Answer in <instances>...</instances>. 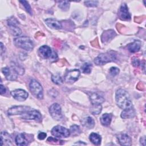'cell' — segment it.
Returning a JSON list of instances; mask_svg holds the SVG:
<instances>
[{
  "mask_svg": "<svg viewBox=\"0 0 146 146\" xmlns=\"http://www.w3.org/2000/svg\"><path fill=\"white\" fill-rule=\"evenodd\" d=\"M115 99L117 105L123 110L132 107V103L131 100L129 95L123 89L120 88L116 91Z\"/></svg>",
  "mask_w": 146,
  "mask_h": 146,
  "instance_id": "1",
  "label": "cell"
},
{
  "mask_svg": "<svg viewBox=\"0 0 146 146\" xmlns=\"http://www.w3.org/2000/svg\"><path fill=\"white\" fill-rule=\"evenodd\" d=\"M15 45L19 48L27 51H31L34 47L33 40L26 36H19L14 39Z\"/></svg>",
  "mask_w": 146,
  "mask_h": 146,
  "instance_id": "2",
  "label": "cell"
},
{
  "mask_svg": "<svg viewBox=\"0 0 146 146\" xmlns=\"http://www.w3.org/2000/svg\"><path fill=\"white\" fill-rule=\"evenodd\" d=\"M116 60V54L113 51H108L99 54L94 60L96 64L100 66Z\"/></svg>",
  "mask_w": 146,
  "mask_h": 146,
  "instance_id": "3",
  "label": "cell"
},
{
  "mask_svg": "<svg viewBox=\"0 0 146 146\" xmlns=\"http://www.w3.org/2000/svg\"><path fill=\"white\" fill-rule=\"evenodd\" d=\"M30 90L32 94L39 99H42L43 98V91L41 84L36 80H31L29 84Z\"/></svg>",
  "mask_w": 146,
  "mask_h": 146,
  "instance_id": "4",
  "label": "cell"
},
{
  "mask_svg": "<svg viewBox=\"0 0 146 146\" xmlns=\"http://www.w3.org/2000/svg\"><path fill=\"white\" fill-rule=\"evenodd\" d=\"M39 53L42 58L50 59L51 61H55L58 59L56 53L52 51L51 48L46 45H43L39 47Z\"/></svg>",
  "mask_w": 146,
  "mask_h": 146,
  "instance_id": "5",
  "label": "cell"
},
{
  "mask_svg": "<svg viewBox=\"0 0 146 146\" xmlns=\"http://www.w3.org/2000/svg\"><path fill=\"white\" fill-rule=\"evenodd\" d=\"M52 135L58 138L67 137L70 135V131L61 125H56L51 129Z\"/></svg>",
  "mask_w": 146,
  "mask_h": 146,
  "instance_id": "6",
  "label": "cell"
},
{
  "mask_svg": "<svg viewBox=\"0 0 146 146\" xmlns=\"http://www.w3.org/2000/svg\"><path fill=\"white\" fill-rule=\"evenodd\" d=\"M49 112L51 117L56 120H60L62 118L61 107L58 103H54L50 107Z\"/></svg>",
  "mask_w": 146,
  "mask_h": 146,
  "instance_id": "7",
  "label": "cell"
},
{
  "mask_svg": "<svg viewBox=\"0 0 146 146\" xmlns=\"http://www.w3.org/2000/svg\"><path fill=\"white\" fill-rule=\"evenodd\" d=\"M18 21L14 17H12L7 21V24L10 31L15 36H19L22 33L21 30L18 26Z\"/></svg>",
  "mask_w": 146,
  "mask_h": 146,
  "instance_id": "8",
  "label": "cell"
},
{
  "mask_svg": "<svg viewBox=\"0 0 146 146\" xmlns=\"http://www.w3.org/2000/svg\"><path fill=\"white\" fill-rule=\"evenodd\" d=\"M80 71L78 69L69 70L65 74L64 76V79L67 83H74L78 79L80 76Z\"/></svg>",
  "mask_w": 146,
  "mask_h": 146,
  "instance_id": "9",
  "label": "cell"
},
{
  "mask_svg": "<svg viewBox=\"0 0 146 146\" xmlns=\"http://www.w3.org/2000/svg\"><path fill=\"white\" fill-rule=\"evenodd\" d=\"M31 108L29 107L25 106H14L10 108L7 111L9 115H23L28 111L30 110Z\"/></svg>",
  "mask_w": 146,
  "mask_h": 146,
  "instance_id": "10",
  "label": "cell"
},
{
  "mask_svg": "<svg viewBox=\"0 0 146 146\" xmlns=\"http://www.w3.org/2000/svg\"><path fill=\"white\" fill-rule=\"evenodd\" d=\"M22 115V117L23 119L27 120H34L39 121L42 118L40 113L35 110H30Z\"/></svg>",
  "mask_w": 146,
  "mask_h": 146,
  "instance_id": "11",
  "label": "cell"
},
{
  "mask_svg": "<svg viewBox=\"0 0 146 146\" xmlns=\"http://www.w3.org/2000/svg\"><path fill=\"white\" fill-rule=\"evenodd\" d=\"M11 96L17 100L18 101H24L28 97V93L24 90L22 89H17L11 91Z\"/></svg>",
  "mask_w": 146,
  "mask_h": 146,
  "instance_id": "12",
  "label": "cell"
},
{
  "mask_svg": "<svg viewBox=\"0 0 146 146\" xmlns=\"http://www.w3.org/2000/svg\"><path fill=\"white\" fill-rule=\"evenodd\" d=\"M2 72L5 76L6 78L9 80H15L17 79V72L12 67H4L2 70Z\"/></svg>",
  "mask_w": 146,
  "mask_h": 146,
  "instance_id": "13",
  "label": "cell"
},
{
  "mask_svg": "<svg viewBox=\"0 0 146 146\" xmlns=\"http://www.w3.org/2000/svg\"><path fill=\"white\" fill-rule=\"evenodd\" d=\"M119 16L123 20H129L131 19V15L126 4L124 3L120 6L119 10Z\"/></svg>",
  "mask_w": 146,
  "mask_h": 146,
  "instance_id": "14",
  "label": "cell"
},
{
  "mask_svg": "<svg viewBox=\"0 0 146 146\" xmlns=\"http://www.w3.org/2000/svg\"><path fill=\"white\" fill-rule=\"evenodd\" d=\"M117 140L120 145H131V139L127 134L121 133L119 134L117 137Z\"/></svg>",
  "mask_w": 146,
  "mask_h": 146,
  "instance_id": "15",
  "label": "cell"
},
{
  "mask_svg": "<svg viewBox=\"0 0 146 146\" xmlns=\"http://www.w3.org/2000/svg\"><path fill=\"white\" fill-rule=\"evenodd\" d=\"M116 35V33L113 30H108L103 32L102 35V41L103 43H107L110 42L111 39H112Z\"/></svg>",
  "mask_w": 146,
  "mask_h": 146,
  "instance_id": "16",
  "label": "cell"
},
{
  "mask_svg": "<svg viewBox=\"0 0 146 146\" xmlns=\"http://www.w3.org/2000/svg\"><path fill=\"white\" fill-rule=\"evenodd\" d=\"M46 24L51 29H60L62 28V24L58 21L53 18H47L45 20Z\"/></svg>",
  "mask_w": 146,
  "mask_h": 146,
  "instance_id": "17",
  "label": "cell"
},
{
  "mask_svg": "<svg viewBox=\"0 0 146 146\" xmlns=\"http://www.w3.org/2000/svg\"><path fill=\"white\" fill-rule=\"evenodd\" d=\"M90 100L92 104H101L104 101V99L97 93H92L90 96Z\"/></svg>",
  "mask_w": 146,
  "mask_h": 146,
  "instance_id": "18",
  "label": "cell"
},
{
  "mask_svg": "<svg viewBox=\"0 0 146 146\" xmlns=\"http://www.w3.org/2000/svg\"><path fill=\"white\" fill-rule=\"evenodd\" d=\"M135 116V111L132 108H129L123 110L121 113V117L123 119H130Z\"/></svg>",
  "mask_w": 146,
  "mask_h": 146,
  "instance_id": "19",
  "label": "cell"
},
{
  "mask_svg": "<svg viewBox=\"0 0 146 146\" xmlns=\"http://www.w3.org/2000/svg\"><path fill=\"white\" fill-rule=\"evenodd\" d=\"M82 124L88 129L92 128L95 125V121L91 116L84 117L82 120Z\"/></svg>",
  "mask_w": 146,
  "mask_h": 146,
  "instance_id": "20",
  "label": "cell"
},
{
  "mask_svg": "<svg viewBox=\"0 0 146 146\" xmlns=\"http://www.w3.org/2000/svg\"><path fill=\"white\" fill-rule=\"evenodd\" d=\"M11 138L7 132H2L1 133V145H11Z\"/></svg>",
  "mask_w": 146,
  "mask_h": 146,
  "instance_id": "21",
  "label": "cell"
},
{
  "mask_svg": "<svg viewBox=\"0 0 146 146\" xmlns=\"http://www.w3.org/2000/svg\"><path fill=\"white\" fill-rule=\"evenodd\" d=\"M15 142L17 145H26L28 144V140L26 139L25 134L20 133L18 135L15 139Z\"/></svg>",
  "mask_w": 146,
  "mask_h": 146,
  "instance_id": "22",
  "label": "cell"
},
{
  "mask_svg": "<svg viewBox=\"0 0 146 146\" xmlns=\"http://www.w3.org/2000/svg\"><path fill=\"white\" fill-rule=\"evenodd\" d=\"M141 47V43L139 40H135L133 42L128 44L127 47L128 50L131 52H137Z\"/></svg>",
  "mask_w": 146,
  "mask_h": 146,
  "instance_id": "23",
  "label": "cell"
},
{
  "mask_svg": "<svg viewBox=\"0 0 146 146\" xmlns=\"http://www.w3.org/2000/svg\"><path fill=\"white\" fill-rule=\"evenodd\" d=\"M112 115L111 113H104L100 117V122L104 126H108L110 124L112 120Z\"/></svg>",
  "mask_w": 146,
  "mask_h": 146,
  "instance_id": "24",
  "label": "cell"
},
{
  "mask_svg": "<svg viewBox=\"0 0 146 146\" xmlns=\"http://www.w3.org/2000/svg\"><path fill=\"white\" fill-rule=\"evenodd\" d=\"M89 139L91 142H92L95 145H99L101 143V140H102L101 136L96 133H95V132L91 133L90 135Z\"/></svg>",
  "mask_w": 146,
  "mask_h": 146,
  "instance_id": "25",
  "label": "cell"
},
{
  "mask_svg": "<svg viewBox=\"0 0 146 146\" xmlns=\"http://www.w3.org/2000/svg\"><path fill=\"white\" fill-rule=\"evenodd\" d=\"M102 109L101 104H92L90 108V112L93 115H99L101 112Z\"/></svg>",
  "mask_w": 146,
  "mask_h": 146,
  "instance_id": "26",
  "label": "cell"
},
{
  "mask_svg": "<svg viewBox=\"0 0 146 146\" xmlns=\"http://www.w3.org/2000/svg\"><path fill=\"white\" fill-rule=\"evenodd\" d=\"M70 134L71 133L73 136H76L80 133L81 130L79 126L76 125H73L70 127Z\"/></svg>",
  "mask_w": 146,
  "mask_h": 146,
  "instance_id": "27",
  "label": "cell"
},
{
  "mask_svg": "<svg viewBox=\"0 0 146 146\" xmlns=\"http://www.w3.org/2000/svg\"><path fill=\"white\" fill-rule=\"evenodd\" d=\"M91 67H92V64L91 63H85L82 65L81 69L83 73L90 74L91 71Z\"/></svg>",
  "mask_w": 146,
  "mask_h": 146,
  "instance_id": "28",
  "label": "cell"
},
{
  "mask_svg": "<svg viewBox=\"0 0 146 146\" xmlns=\"http://www.w3.org/2000/svg\"><path fill=\"white\" fill-rule=\"evenodd\" d=\"M51 80L55 84H61L63 83V79L59 75H52L51 76Z\"/></svg>",
  "mask_w": 146,
  "mask_h": 146,
  "instance_id": "29",
  "label": "cell"
},
{
  "mask_svg": "<svg viewBox=\"0 0 146 146\" xmlns=\"http://www.w3.org/2000/svg\"><path fill=\"white\" fill-rule=\"evenodd\" d=\"M58 6L63 10H67L70 7V2L68 1H59Z\"/></svg>",
  "mask_w": 146,
  "mask_h": 146,
  "instance_id": "30",
  "label": "cell"
},
{
  "mask_svg": "<svg viewBox=\"0 0 146 146\" xmlns=\"http://www.w3.org/2000/svg\"><path fill=\"white\" fill-rule=\"evenodd\" d=\"M20 3H21L22 4V5L24 6L26 11L30 14V15H32V10H31V8L30 7V5H29V2L26 1H19Z\"/></svg>",
  "mask_w": 146,
  "mask_h": 146,
  "instance_id": "31",
  "label": "cell"
},
{
  "mask_svg": "<svg viewBox=\"0 0 146 146\" xmlns=\"http://www.w3.org/2000/svg\"><path fill=\"white\" fill-rule=\"evenodd\" d=\"M84 4L87 7H96L98 5V1H87L84 2Z\"/></svg>",
  "mask_w": 146,
  "mask_h": 146,
  "instance_id": "32",
  "label": "cell"
},
{
  "mask_svg": "<svg viewBox=\"0 0 146 146\" xmlns=\"http://www.w3.org/2000/svg\"><path fill=\"white\" fill-rule=\"evenodd\" d=\"M12 67L14 69V70L17 72L18 74L19 75H23L24 74V69L23 68H22V67H21L20 66H18V65H15L14 64V66H12Z\"/></svg>",
  "mask_w": 146,
  "mask_h": 146,
  "instance_id": "33",
  "label": "cell"
},
{
  "mask_svg": "<svg viewBox=\"0 0 146 146\" xmlns=\"http://www.w3.org/2000/svg\"><path fill=\"white\" fill-rule=\"evenodd\" d=\"M120 70L117 67H112L111 68H110L109 72L110 74L112 75V76H116V75H117L119 72Z\"/></svg>",
  "mask_w": 146,
  "mask_h": 146,
  "instance_id": "34",
  "label": "cell"
},
{
  "mask_svg": "<svg viewBox=\"0 0 146 146\" xmlns=\"http://www.w3.org/2000/svg\"><path fill=\"white\" fill-rule=\"evenodd\" d=\"M47 136V134L45 133V132H39L38 135V138L39 139V140H43L46 138Z\"/></svg>",
  "mask_w": 146,
  "mask_h": 146,
  "instance_id": "35",
  "label": "cell"
},
{
  "mask_svg": "<svg viewBox=\"0 0 146 146\" xmlns=\"http://www.w3.org/2000/svg\"><path fill=\"white\" fill-rule=\"evenodd\" d=\"M132 64L133 66L135 67H137L140 65V61L137 58H134L133 60H132Z\"/></svg>",
  "mask_w": 146,
  "mask_h": 146,
  "instance_id": "36",
  "label": "cell"
},
{
  "mask_svg": "<svg viewBox=\"0 0 146 146\" xmlns=\"http://www.w3.org/2000/svg\"><path fill=\"white\" fill-rule=\"evenodd\" d=\"M6 92V88L5 87V86L3 85H2V84L0 86V92H1V95H3L4 94H5Z\"/></svg>",
  "mask_w": 146,
  "mask_h": 146,
  "instance_id": "37",
  "label": "cell"
},
{
  "mask_svg": "<svg viewBox=\"0 0 146 146\" xmlns=\"http://www.w3.org/2000/svg\"><path fill=\"white\" fill-rule=\"evenodd\" d=\"M3 43L1 42V54H2V52H3Z\"/></svg>",
  "mask_w": 146,
  "mask_h": 146,
  "instance_id": "38",
  "label": "cell"
}]
</instances>
